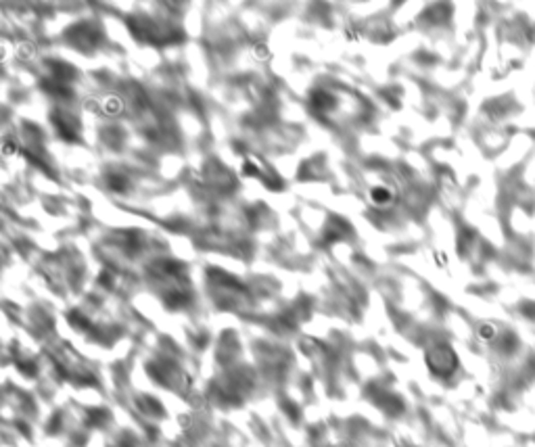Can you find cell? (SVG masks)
<instances>
[{
  "mask_svg": "<svg viewBox=\"0 0 535 447\" xmlns=\"http://www.w3.org/2000/svg\"><path fill=\"white\" fill-rule=\"evenodd\" d=\"M429 366L433 368L437 374H450L456 368V355L448 347H437L435 351L429 353Z\"/></svg>",
  "mask_w": 535,
  "mask_h": 447,
  "instance_id": "6da1fadb",
  "label": "cell"
}]
</instances>
